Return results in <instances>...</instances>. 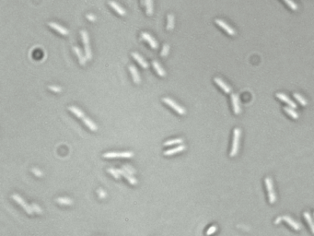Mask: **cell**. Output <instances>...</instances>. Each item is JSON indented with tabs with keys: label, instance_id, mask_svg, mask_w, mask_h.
<instances>
[{
	"label": "cell",
	"instance_id": "cell-25",
	"mask_svg": "<svg viewBox=\"0 0 314 236\" xmlns=\"http://www.w3.org/2000/svg\"><path fill=\"white\" fill-rule=\"evenodd\" d=\"M145 6L147 8V14L149 16L152 15V13H153V0H146Z\"/></svg>",
	"mask_w": 314,
	"mask_h": 236
},
{
	"label": "cell",
	"instance_id": "cell-5",
	"mask_svg": "<svg viewBox=\"0 0 314 236\" xmlns=\"http://www.w3.org/2000/svg\"><path fill=\"white\" fill-rule=\"evenodd\" d=\"M12 198H13V199H14L18 204H19V205L25 209V211H26V212H27L28 214L31 215V214H32V213L34 212L33 209H32V207L30 206V205H28L26 202H25L24 199H23V198H22L20 196H19V195H17V194H14V195H12Z\"/></svg>",
	"mask_w": 314,
	"mask_h": 236
},
{
	"label": "cell",
	"instance_id": "cell-39",
	"mask_svg": "<svg viewBox=\"0 0 314 236\" xmlns=\"http://www.w3.org/2000/svg\"><path fill=\"white\" fill-rule=\"evenodd\" d=\"M98 193H99V196H100V197H105V196H106L105 192H104V191H102V189H99Z\"/></svg>",
	"mask_w": 314,
	"mask_h": 236
},
{
	"label": "cell",
	"instance_id": "cell-27",
	"mask_svg": "<svg viewBox=\"0 0 314 236\" xmlns=\"http://www.w3.org/2000/svg\"><path fill=\"white\" fill-rule=\"evenodd\" d=\"M174 28V16L172 14L168 15V24H167V30L170 31Z\"/></svg>",
	"mask_w": 314,
	"mask_h": 236
},
{
	"label": "cell",
	"instance_id": "cell-10",
	"mask_svg": "<svg viewBox=\"0 0 314 236\" xmlns=\"http://www.w3.org/2000/svg\"><path fill=\"white\" fill-rule=\"evenodd\" d=\"M142 38L145 40V41H147L149 44H150V46H151L152 48H154V49H157L158 47V42L153 38V37L151 36V35H150V34H148L147 32H142Z\"/></svg>",
	"mask_w": 314,
	"mask_h": 236
},
{
	"label": "cell",
	"instance_id": "cell-15",
	"mask_svg": "<svg viewBox=\"0 0 314 236\" xmlns=\"http://www.w3.org/2000/svg\"><path fill=\"white\" fill-rule=\"evenodd\" d=\"M129 70L132 74V77H133V79L134 81L136 83V84H139L141 82V79H140V76H139V73H138V70L136 69V67L133 65L129 66Z\"/></svg>",
	"mask_w": 314,
	"mask_h": 236
},
{
	"label": "cell",
	"instance_id": "cell-18",
	"mask_svg": "<svg viewBox=\"0 0 314 236\" xmlns=\"http://www.w3.org/2000/svg\"><path fill=\"white\" fill-rule=\"evenodd\" d=\"M214 80H215V82L220 87V88L226 92V93H230L231 92V89H230V86H228L227 84H226L221 79H219V78H215L214 79Z\"/></svg>",
	"mask_w": 314,
	"mask_h": 236
},
{
	"label": "cell",
	"instance_id": "cell-26",
	"mask_svg": "<svg viewBox=\"0 0 314 236\" xmlns=\"http://www.w3.org/2000/svg\"><path fill=\"white\" fill-rule=\"evenodd\" d=\"M56 202L61 205H72L73 201L69 197H58L56 199Z\"/></svg>",
	"mask_w": 314,
	"mask_h": 236
},
{
	"label": "cell",
	"instance_id": "cell-23",
	"mask_svg": "<svg viewBox=\"0 0 314 236\" xmlns=\"http://www.w3.org/2000/svg\"><path fill=\"white\" fill-rule=\"evenodd\" d=\"M69 111L71 112V113H73L75 115H76V116H78V118H80V119H82L85 115H84V113H83V112L80 110V109H78V107H76V106H69Z\"/></svg>",
	"mask_w": 314,
	"mask_h": 236
},
{
	"label": "cell",
	"instance_id": "cell-4",
	"mask_svg": "<svg viewBox=\"0 0 314 236\" xmlns=\"http://www.w3.org/2000/svg\"><path fill=\"white\" fill-rule=\"evenodd\" d=\"M162 100H163V102H164L167 105L170 106L174 111H176L179 115H184V114L186 113V111H185L184 108H182V107L181 105H179L177 103H175L173 100H171V99L166 97V98H163Z\"/></svg>",
	"mask_w": 314,
	"mask_h": 236
},
{
	"label": "cell",
	"instance_id": "cell-8",
	"mask_svg": "<svg viewBox=\"0 0 314 236\" xmlns=\"http://www.w3.org/2000/svg\"><path fill=\"white\" fill-rule=\"evenodd\" d=\"M282 219H283L284 221H286V222L287 223L288 225L291 226L294 230L299 231V230L302 229V226H301L300 223H298V221H296V220H295L294 219H292L291 217H289V216H284V217H282Z\"/></svg>",
	"mask_w": 314,
	"mask_h": 236
},
{
	"label": "cell",
	"instance_id": "cell-11",
	"mask_svg": "<svg viewBox=\"0 0 314 236\" xmlns=\"http://www.w3.org/2000/svg\"><path fill=\"white\" fill-rule=\"evenodd\" d=\"M216 23L218 24V26H220L223 30H225L226 31H227L230 35H235L236 34V32L233 30V28H231L230 25H228V24L226 23L225 21H223L222 19H216Z\"/></svg>",
	"mask_w": 314,
	"mask_h": 236
},
{
	"label": "cell",
	"instance_id": "cell-36",
	"mask_svg": "<svg viewBox=\"0 0 314 236\" xmlns=\"http://www.w3.org/2000/svg\"><path fill=\"white\" fill-rule=\"evenodd\" d=\"M217 231V226H211L207 231H206V235H211Z\"/></svg>",
	"mask_w": 314,
	"mask_h": 236
},
{
	"label": "cell",
	"instance_id": "cell-34",
	"mask_svg": "<svg viewBox=\"0 0 314 236\" xmlns=\"http://www.w3.org/2000/svg\"><path fill=\"white\" fill-rule=\"evenodd\" d=\"M31 207H32V209H33L34 212L38 213V214H42V213H43V209H42L38 205H37V204L33 203V204L31 205Z\"/></svg>",
	"mask_w": 314,
	"mask_h": 236
},
{
	"label": "cell",
	"instance_id": "cell-7",
	"mask_svg": "<svg viewBox=\"0 0 314 236\" xmlns=\"http://www.w3.org/2000/svg\"><path fill=\"white\" fill-rule=\"evenodd\" d=\"M231 102H232V106H233V111L236 115H238L241 113V101L238 98V94L232 93L231 94Z\"/></svg>",
	"mask_w": 314,
	"mask_h": 236
},
{
	"label": "cell",
	"instance_id": "cell-14",
	"mask_svg": "<svg viewBox=\"0 0 314 236\" xmlns=\"http://www.w3.org/2000/svg\"><path fill=\"white\" fill-rule=\"evenodd\" d=\"M132 55H133V57L136 60L137 63L139 64L142 67H144V68H147V67H148V63L143 58V56H141L138 53L134 52V53H132Z\"/></svg>",
	"mask_w": 314,
	"mask_h": 236
},
{
	"label": "cell",
	"instance_id": "cell-32",
	"mask_svg": "<svg viewBox=\"0 0 314 236\" xmlns=\"http://www.w3.org/2000/svg\"><path fill=\"white\" fill-rule=\"evenodd\" d=\"M169 52H170V45L169 44H165L164 46H163V48H162L161 56H167Z\"/></svg>",
	"mask_w": 314,
	"mask_h": 236
},
{
	"label": "cell",
	"instance_id": "cell-42",
	"mask_svg": "<svg viewBox=\"0 0 314 236\" xmlns=\"http://www.w3.org/2000/svg\"><path fill=\"white\" fill-rule=\"evenodd\" d=\"M313 215H314V214H313Z\"/></svg>",
	"mask_w": 314,
	"mask_h": 236
},
{
	"label": "cell",
	"instance_id": "cell-20",
	"mask_svg": "<svg viewBox=\"0 0 314 236\" xmlns=\"http://www.w3.org/2000/svg\"><path fill=\"white\" fill-rule=\"evenodd\" d=\"M82 120H83V122H84V124H85V125L87 127H89L90 130H92V131H96L97 129H98V127L96 126V124L94 123V122H92L89 117H87V116H84L83 118H82Z\"/></svg>",
	"mask_w": 314,
	"mask_h": 236
},
{
	"label": "cell",
	"instance_id": "cell-29",
	"mask_svg": "<svg viewBox=\"0 0 314 236\" xmlns=\"http://www.w3.org/2000/svg\"><path fill=\"white\" fill-rule=\"evenodd\" d=\"M107 172H108L109 173H111V175H114V177L115 179H120V178H121V175H120V172H118V169L109 168V169L107 170Z\"/></svg>",
	"mask_w": 314,
	"mask_h": 236
},
{
	"label": "cell",
	"instance_id": "cell-17",
	"mask_svg": "<svg viewBox=\"0 0 314 236\" xmlns=\"http://www.w3.org/2000/svg\"><path fill=\"white\" fill-rule=\"evenodd\" d=\"M73 51L75 52V54H76V55H78V60H79V63H80L81 65H85L87 59L86 55H84L82 54V52H81L80 49H79L78 46H74V47H73Z\"/></svg>",
	"mask_w": 314,
	"mask_h": 236
},
{
	"label": "cell",
	"instance_id": "cell-24",
	"mask_svg": "<svg viewBox=\"0 0 314 236\" xmlns=\"http://www.w3.org/2000/svg\"><path fill=\"white\" fill-rule=\"evenodd\" d=\"M284 110H285L286 113L288 115H290L292 118H294V119H298V115L297 112L295 111L294 108H291V107H289V106H285V107H284Z\"/></svg>",
	"mask_w": 314,
	"mask_h": 236
},
{
	"label": "cell",
	"instance_id": "cell-30",
	"mask_svg": "<svg viewBox=\"0 0 314 236\" xmlns=\"http://www.w3.org/2000/svg\"><path fill=\"white\" fill-rule=\"evenodd\" d=\"M182 139H170L167 140L166 142H164L165 146H171V145H175V144H182Z\"/></svg>",
	"mask_w": 314,
	"mask_h": 236
},
{
	"label": "cell",
	"instance_id": "cell-38",
	"mask_svg": "<svg viewBox=\"0 0 314 236\" xmlns=\"http://www.w3.org/2000/svg\"><path fill=\"white\" fill-rule=\"evenodd\" d=\"M87 19H89L91 20V21L96 20V17H95L93 14H87Z\"/></svg>",
	"mask_w": 314,
	"mask_h": 236
},
{
	"label": "cell",
	"instance_id": "cell-35",
	"mask_svg": "<svg viewBox=\"0 0 314 236\" xmlns=\"http://www.w3.org/2000/svg\"><path fill=\"white\" fill-rule=\"evenodd\" d=\"M31 172L34 173V175H35L36 176H38V177H42V176H43V172H41V171H40L38 168H32Z\"/></svg>",
	"mask_w": 314,
	"mask_h": 236
},
{
	"label": "cell",
	"instance_id": "cell-2",
	"mask_svg": "<svg viewBox=\"0 0 314 236\" xmlns=\"http://www.w3.org/2000/svg\"><path fill=\"white\" fill-rule=\"evenodd\" d=\"M265 185H266V189L268 192V198H269V202L271 204H274L276 201V195L274 192V184H273V180L270 177H266L265 180Z\"/></svg>",
	"mask_w": 314,
	"mask_h": 236
},
{
	"label": "cell",
	"instance_id": "cell-9",
	"mask_svg": "<svg viewBox=\"0 0 314 236\" xmlns=\"http://www.w3.org/2000/svg\"><path fill=\"white\" fill-rule=\"evenodd\" d=\"M276 97H277L279 100H281L282 102H284L285 103H286L289 107L294 108V109L297 108V104L291 100V99L288 98L286 94H284V93H276Z\"/></svg>",
	"mask_w": 314,
	"mask_h": 236
},
{
	"label": "cell",
	"instance_id": "cell-1",
	"mask_svg": "<svg viewBox=\"0 0 314 236\" xmlns=\"http://www.w3.org/2000/svg\"><path fill=\"white\" fill-rule=\"evenodd\" d=\"M240 140H241V129L235 128L233 132V141H232V148L230 151V157H235L238 152V148H240Z\"/></svg>",
	"mask_w": 314,
	"mask_h": 236
},
{
	"label": "cell",
	"instance_id": "cell-21",
	"mask_svg": "<svg viewBox=\"0 0 314 236\" xmlns=\"http://www.w3.org/2000/svg\"><path fill=\"white\" fill-rule=\"evenodd\" d=\"M152 65H153V67H154V69L157 71V73L158 74V75H159L160 77H165V76H166L165 70L162 68V67L159 65V63H158V61H153V62H152Z\"/></svg>",
	"mask_w": 314,
	"mask_h": 236
},
{
	"label": "cell",
	"instance_id": "cell-40",
	"mask_svg": "<svg viewBox=\"0 0 314 236\" xmlns=\"http://www.w3.org/2000/svg\"><path fill=\"white\" fill-rule=\"evenodd\" d=\"M281 220H283L282 217H278L277 219H276V220H275L274 223H275V224H278V223H280V222H281Z\"/></svg>",
	"mask_w": 314,
	"mask_h": 236
},
{
	"label": "cell",
	"instance_id": "cell-41",
	"mask_svg": "<svg viewBox=\"0 0 314 236\" xmlns=\"http://www.w3.org/2000/svg\"><path fill=\"white\" fill-rule=\"evenodd\" d=\"M145 1H146V0H141V2H142L143 5H145Z\"/></svg>",
	"mask_w": 314,
	"mask_h": 236
},
{
	"label": "cell",
	"instance_id": "cell-19",
	"mask_svg": "<svg viewBox=\"0 0 314 236\" xmlns=\"http://www.w3.org/2000/svg\"><path fill=\"white\" fill-rule=\"evenodd\" d=\"M185 150V146L184 145H180L178 146L177 148H171V150H168L166 151H164V155L166 156H170V155H173L175 153H178V152H181L182 151Z\"/></svg>",
	"mask_w": 314,
	"mask_h": 236
},
{
	"label": "cell",
	"instance_id": "cell-31",
	"mask_svg": "<svg viewBox=\"0 0 314 236\" xmlns=\"http://www.w3.org/2000/svg\"><path fill=\"white\" fill-rule=\"evenodd\" d=\"M122 169H123L125 172H128V173H130V175H132L135 172V170L132 166H130V165H128V164L123 165V168H122Z\"/></svg>",
	"mask_w": 314,
	"mask_h": 236
},
{
	"label": "cell",
	"instance_id": "cell-6",
	"mask_svg": "<svg viewBox=\"0 0 314 236\" xmlns=\"http://www.w3.org/2000/svg\"><path fill=\"white\" fill-rule=\"evenodd\" d=\"M134 153L131 151H123V152H106L103 154L104 158H131Z\"/></svg>",
	"mask_w": 314,
	"mask_h": 236
},
{
	"label": "cell",
	"instance_id": "cell-3",
	"mask_svg": "<svg viewBox=\"0 0 314 236\" xmlns=\"http://www.w3.org/2000/svg\"><path fill=\"white\" fill-rule=\"evenodd\" d=\"M81 37H82V41L84 43V47H85V55L87 59L90 60L92 57V54H91V50H90V37L89 34L86 31H81Z\"/></svg>",
	"mask_w": 314,
	"mask_h": 236
},
{
	"label": "cell",
	"instance_id": "cell-13",
	"mask_svg": "<svg viewBox=\"0 0 314 236\" xmlns=\"http://www.w3.org/2000/svg\"><path fill=\"white\" fill-rule=\"evenodd\" d=\"M108 4L111 6V7L114 8L117 13L121 16H124L125 14H126V11H125V9L123 7H122L118 3L114 2V1H109Z\"/></svg>",
	"mask_w": 314,
	"mask_h": 236
},
{
	"label": "cell",
	"instance_id": "cell-16",
	"mask_svg": "<svg viewBox=\"0 0 314 236\" xmlns=\"http://www.w3.org/2000/svg\"><path fill=\"white\" fill-rule=\"evenodd\" d=\"M118 172H120L121 175H123V177L126 178V179L128 180V182H129L131 184H137V180H136L135 177H133L132 175H130V173H128V172H125L123 169H118Z\"/></svg>",
	"mask_w": 314,
	"mask_h": 236
},
{
	"label": "cell",
	"instance_id": "cell-37",
	"mask_svg": "<svg viewBox=\"0 0 314 236\" xmlns=\"http://www.w3.org/2000/svg\"><path fill=\"white\" fill-rule=\"evenodd\" d=\"M48 88L51 91H55V92H60L62 91V89L60 88V87H57V86H49Z\"/></svg>",
	"mask_w": 314,
	"mask_h": 236
},
{
	"label": "cell",
	"instance_id": "cell-28",
	"mask_svg": "<svg viewBox=\"0 0 314 236\" xmlns=\"http://www.w3.org/2000/svg\"><path fill=\"white\" fill-rule=\"evenodd\" d=\"M294 97H295V99H296V100H297L301 105H303V106L307 105L308 102L306 101V99H304L300 94H298V93H294Z\"/></svg>",
	"mask_w": 314,
	"mask_h": 236
},
{
	"label": "cell",
	"instance_id": "cell-22",
	"mask_svg": "<svg viewBox=\"0 0 314 236\" xmlns=\"http://www.w3.org/2000/svg\"><path fill=\"white\" fill-rule=\"evenodd\" d=\"M304 218L306 220V221L308 222V224L310 228V231L312 233H314V221H313V219L310 215V212H308V211H306V212H304Z\"/></svg>",
	"mask_w": 314,
	"mask_h": 236
},
{
	"label": "cell",
	"instance_id": "cell-33",
	"mask_svg": "<svg viewBox=\"0 0 314 236\" xmlns=\"http://www.w3.org/2000/svg\"><path fill=\"white\" fill-rule=\"evenodd\" d=\"M284 1L286 2V4L288 6V7H289L291 9H293V10H296L297 8H298V7H297V5L292 1V0H284Z\"/></svg>",
	"mask_w": 314,
	"mask_h": 236
},
{
	"label": "cell",
	"instance_id": "cell-12",
	"mask_svg": "<svg viewBox=\"0 0 314 236\" xmlns=\"http://www.w3.org/2000/svg\"><path fill=\"white\" fill-rule=\"evenodd\" d=\"M48 25L50 27H52L54 30H55L57 32L61 33L62 35H67L68 34V31L66 28L62 27L61 25H59V24H57L55 22H48Z\"/></svg>",
	"mask_w": 314,
	"mask_h": 236
}]
</instances>
